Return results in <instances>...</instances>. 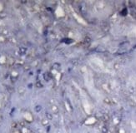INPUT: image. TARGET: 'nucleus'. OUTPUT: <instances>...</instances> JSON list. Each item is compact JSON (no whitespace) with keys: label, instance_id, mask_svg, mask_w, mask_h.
I'll return each instance as SVG.
<instances>
[{"label":"nucleus","instance_id":"obj_1","mask_svg":"<svg viewBox=\"0 0 136 133\" xmlns=\"http://www.w3.org/2000/svg\"><path fill=\"white\" fill-rule=\"evenodd\" d=\"M46 115H47V117H48L49 120H52V118H53V116H52V115H51V114H49V113H47Z\"/></svg>","mask_w":136,"mask_h":133},{"label":"nucleus","instance_id":"obj_2","mask_svg":"<svg viewBox=\"0 0 136 133\" xmlns=\"http://www.w3.org/2000/svg\"><path fill=\"white\" fill-rule=\"evenodd\" d=\"M40 109H41V107H40V106H37V107L35 108V110L37 111H40Z\"/></svg>","mask_w":136,"mask_h":133}]
</instances>
